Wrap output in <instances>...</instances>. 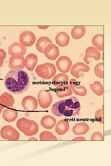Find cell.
<instances>
[{"instance_id":"cell-31","label":"cell","mask_w":111,"mask_h":166,"mask_svg":"<svg viewBox=\"0 0 111 166\" xmlns=\"http://www.w3.org/2000/svg\"><path fill=\"white\" fill-rule=\"evenodd\" d=\"M104 63L101 62L97 64L94 68V72L96 75L101 79L104 78Z\"/></svg>"},{"instance_id":"cell-17","label":"cell","mask_w":111,"mask_h":166,"mask_svg":"<svg viewBox=\"0 0 111 166\" xmlns=\"http://www.w3.org/2000/svg\"><path fill=\"white\" fill-rule=\"evenodd\" d=\"M65 110V104L64 100H62L53 104L51 109V112L54 116L60 117L64 116V113Z\"/></svg>"},{"instance_id":"cell-6","label":"cell","mask_w":111,"mask_h":166,"mask_svg":"<svg viewBox=\"0 0 111 166\" xmlns=\"http://www.w3.org/2000/svg\"><path fill=\"white\" fill-rule=\"evenodd\" d=\"M53 98L49 91L43 89L38 94V101L39 106L43 109L48 108L52 101Z\"/></svg>"},{"instance_id":"cell-7","label":"cell","mask_w":111,"mask_h":166,"mask_svg":"<svg viewBox=\"0 0 111 166\" xmlns=\"http://www.w3.org/2000/svg\"><path fill=\"white\" fill-rule=\"evenodd\" d=\"M58 70L60 72L65 73L70 70L72 65V62L69 57L65 56H60L56 62Z\"/></svg>"},{"instance_id":"cell-14","label":"cell","mask_w":111,"mask_h":166,"mask_svg":"<svg viewBox=\"0 0 111 166\" xmlns=\"http://www.w3.org/2000/svg\"><path fill=\"white\" fill-rule=\"evenodd\" d=\"M89 70V67L84 63L78 62L72 67L70 72L73 76L76 78H79L80 77V72H87Z\"/></svg>"},{"instance_id":"cell-32","label":"cell","mask_w":111,"mask_h":166,"mask_svg":"<svg viewBox=\"0 0 111 166\" xmlns=\"http://www.w3.org/2000/svg\"><path fill=\"white\" fill-rule=\"evenodd\" d=\"M104 112L103 105L102 109L97 110L95 113V117L96 121L100 124H103L104 123Z\"/></svg>"},{"instance_id":"cell-23","label":"cell","mask_w":111,"mask_h":166,"mask_svg":"<svg viewBox=\"0 0 111 166\" xmlns=\"http://www.w3.org/2000/svg\"><path fill=\"white\" fill-rule=\"evenodd\" d=\"M56 120L54 117L47 115L42 117L40 124L45 128L50 129L54 128L56 125Z\"/></svg>"},{"instance_id":"cell-33","label":"cell","mask_w":111,"mask_h":166,"mask_svg":"<svg viewBox=\"0 0 111 166\" xmlns=\"http://www.w3.org/2000/svg\"><path fill=\"white\" fill-rule=\"evenodd\" d=\"M91 140H104V137L102 134L100 132H96L93 133L91 135Z\"/></svg>"},{"instance_id":"cell-10","label":"cell","mask_w":111,"mask_h":166,"mask_svg":"<svg viewBox=\"0 0 111 166\" xmlns=\"http://www.w3.org/2000/svg\"><path fill=\"white\" fill-rule=\"evenodd\" d=\"M43 53L48 59L55 60L59 56L60 51L57 46L51 43L48 44L45 47Z\"/></svg>"},{"instance_id":"cell-3","label":"cell","mask_w":111,"mask_h":166,"mask_svg":"<svg viewBox=\"0 0 111 166\" xmlns=\"http://www.w3.org/2000/svg\"><path fill=\"white\" fill-rule=\"evenodd\" d=\"M63 100L66 105L64 116L76 117L80 115V104L79 100L76 97H71Z\"/></svg>"},{"instance_id":"cell-29","label":"cell","mask_w":111,"mask_h":166,"mask_svg":"<svg viewBox=\"0 0 111 166\" xmlns=\"http://www.w3.org/2000/svg\"><path fill=\"white\" fill-rule=\"evenodd\" d=\"M90 86L92 92L97 95L101 96L103 94V87L100 82L95 81L93 83L90 84Z\"/></svg>"},{"instance_id":"cell-28","label":"cell","mask_w":111,"mask_h":166,"mask_svg":"<svg viewBox=\"0 0 111 166\" xmlns=\"http://www.w3.org/2000/svg\"><path fill=\"white\" fill-rule=\"evenodd\" d=\"M86 29L83 26H76L72 30L71 34L74 39H79L83 37L85 34Z\"/></svg>"},{"instance_id":"cell-22","label":"cell","mask_w":111,"mask_h":166,"mask_svg":"<svg viewBox=\"0 0 111 166\" xmlns=\"http://www.w3.org/2000/svg\"><path fill=\"white\" fill-rule=\"evenodd\" d=\"M69 128V121L65 119L59 121L55 127V131L59 135H64L68 130Z\"/></svg>"},{"instance_id":"cell-19","label":"cell","mask_w":111,"mask_h":166,"mask_svg":"<svg viewBox=\"0 0 111 166\" xmlns=\"http://www.w3.org/2000/svg\"><path fill=\"white\" fill-rule=\"evenodd\" d=\"M38 61L37 56L33 53H30L26 57L25 66L30 71H33Z\"/></svg>"},{"instance_id":"cell-1","label":"cell","mask_w":111,"mask_h":166,"mask_svg":"<svg viewBox=\"0 0 111 166\" xmlns=\"http://www.w3.org/2000/svg\"><path fill=\"white\" fill-rule=\"evenodd\" d=\"M30 83L29 76L27 72L20 69L9 71L4 79L5 87L9 92L21 94L29 88Z\"/></svg>"},{"instance_id":"cell-5","label":"cell","mask_w":111,"mask_h":166,"mask_svg":"<svg viewBox=\"0 0 111 166\" xmlns=\"http://www.w3.org/2000/svg\"><path fill=\"white\" fill-rule=\"evenodd\" d=\"M0 133L1 137L6 140L17 141L19 140L20 137V134L18 131L11 125L3 127Z\"/></svg>"},{"instance_id":"cell-25","label":"cell","mask_w":111,"mask_h":166,"mask_svg":"<svg viewBox=\"0 0 111 166\" xmlns=\"http://www.w3.org/2000/svg\"><path fill=\"white\" fill-rule=\"evenodd\" d=\"M56 89V94L60 98L69 96L73 93V91L68 84L64 85Z\"/></svg>"},{"instance_id":"cell-8","label":"cell","mask_w":111,"mask_h":166,"mask_svg":"<svg viewBox=\"0 0 111 166\" xmlns=\"http://www.w3.org/2000/svg\"><path fill=\"white\" fill-rule=\"evenodd\" d=\"M35 40V34L30 31H24L19 35V42L23 46L27 47L31 46L34 44Z\"/></svg>"},{"instance_id":"cell-20","label":"cell","mask_w":111,"mask_h":166,"mask_svg":"<svg viewBox=\"0 0 111 166\" xmlns=\"http://www.w3.org/2000/svg\"><path fill=\"white\" fill-rule=\"evenodd\" d=\"M14 103L13 97L7 92H5L0 96V104L7 108L12 107Z\"/></svg>"},{"instance_id":"cell-30","label":"cell","mask_w":111,"mask_h":166,"mask_svg":"<svg viewBox=\"0 0 111 166\" xmlns=\"http://www.w3.org/2000/svg\"><path fill=\"white\" fill-rule=\"evenodd\" d=\"M39 137L40 140L41 141L58 140L56 137L52 132L48 131H44L41 132Z\"/></svg>"},{"instance_id":"cell-34","label":"cell","mask_w":111,"mask_h":166,"mask_svg":"<svg viewBox=\"0 0 111 166\" xmlns=\"http://www.w3.org/2000/svg\"><path fill=\"white\" fill-rule=\"evenodd\" d=\"M6 51L2 49H0V68L3 63L4 60L6 58Z\"/></svg>"},{"instance_id":"cell-18","label":"cell","mask_w":111,"mask_h":166,"mask_svg":"<svg viewBox=\"0 0 111 166\" xmlns=\"http://www.w3.org/2000/svg\"><path fill=\"white\" fill-rule=\"evenodd\" d=\"M69 77L66 74L60 73L54 76L52 80V84L56 88L64 85L68 84Z\"/></svg>"},{"instance_id":"cell-16","label":"cell","mask_w":111,"mask_h":166,"mask_svg":"<svg viewBox=\"0 0 111 166\" xmlns=\"http://www.w3.org/2000/svg\"><path fill=\"white\" fill-rule=\"evenodd\" d=\"M18 112L13 107L8 108L3 111L2 117L3 119L8 122L14 121L18 116Z\"/></svg>"},{"instance_id":"cell-35","label":"cell","mask_w":111,"mask_h":166,"mask_svg":"<svg viewBox=\"0 0 111 166\" xmlns=\"http://www.w3.org/2000/svg\"><path fill=\"white\" fill-rule=\"evenodd\" d=\"M72 140H74V141H80V140H86L85 138L83 136H80V137H75V138L73 139Z\"/></svg>"},{"instance_id":"cell-11","label":"cell","mask_w":111,"mask_h":166,"mask_svg":"<svg viewBox=\"0 0 111 166\" xmlns=\"http://www.w3.org/2000/svg\"><path fill=\"white\" fill-rule=\"evenodd\" d=\"M8 53L11 56H23L26 52V49L22 44L15 42L9 46Z\"/></svg>"},{"instance_id":"cell-2","label":"cell","mask_w":111,"mask_h":166,"mask_svg":"<svg viewBox=\"0 0 111 166\" xmlns=\"http://www.w3.org/2000/svg\"><path fill=\"white\" fill-rule=\"evenodd\" d=\"M16 125L18 129L27 136L35 135L39 130V126L34 121L23 117L18 120Z\"/></svg>"},{"instance_id":"cell-15","label":"cell","mask_w":111,"mask_h":166,"mask_svg":"<svg viewBox=\"0 0 111 166\" xmlns=\"http://www.w3.org/2000/svg\"><path fill=\"white\" fill-rule=\"evenodd\" d=\"M85 52V54L83 60L87 64H89L88 60L89 58H93L96 61H98L100 59L101 55L100 52L94 47L90 46L88 47Z\"/></svg>"},{"instance_id":"cell-24","label":"cell","mask_w":111,"mask_h":166,"mask_svg":"<svg viewBox=\"0 0 111 166\" xmlns=\"http://www.w3.org/2000/svg\"><path fill=\"white\" fill-rule=\"evenodd\" d=\"M56 44L61 47L68 45L70 41L69 35L64 32H61L58 34L56 37Z\"/></svg>"},{"instance_id":"cell-12","label":"cell","mask_w":111,"mask_h":166,"mask_svg":"<svg viewBox=\"0 0 111 166\" xmlns=\"http://www.w3.org/2000/svg\"><path fill=\"white\" fill-rule=\"evenodd\" d=\"M9 68L23 69L25 66V59L23 56H11L9 60Z\"/></svg>"},{"instance_id":"cell-9","label":"cell","mask_w":111,"mask_h":166,"mask_svg":"<svg viewBox=\"0 0 111 166\" xmlns=\"http://www.w3.org/2000/svg\"><path fill=\"white\" fill-rule=\"evenodd\" d=\"M22 105L23 109L28 111H34L37 109L38 103L37 99L32 96L25 97L22 100Z\"/></svg>"},{"instance_id":"cell-36","label":"cell","mask_w":111,"mask_h":166,"mask_svg":"<svg viewBox=\"0 0 111 166\" xmlns=\"http://www.w3.org/2000/svg\"><path fill=\"white\" fill-rule=\"evenodd\" d=\"M5 108V107L3 106L2 105H1L0 104V114L2 112V110L4 108Z\"/></svg>"},{"instance_id":"cell-13","label":"cell","mask_w":111,"mask_h":166,"mask_svg":"<svg viewBox=\"0 0 111 166\" xmlns=\"http://www.w3.org/2000/svg\"><path fill=\"white\" fill-rule=\"evenodd\" d=\"M69 86L74 93L80 96H85L87 93V90L85 87L80 85L78 83L76 79H71L69 81Z\"/></svg>"},{"instance_id":"cell-37","label":"cell","mask_w":111,"mask_h":166,"mask_svg":"<svg viewBox=\"0 0 111 166\" xmlns=\"http://www.w3.org/2000/svg\"><path fill=\"white\" fill-rule=\"evenodd\" d=\"M0 45H1V43H0Z\"/></svg>"},{"instance_id":"cell-4","label":"cell","mask_w":111,"mask_h":166,"mask_svg":"<svg viewBox=\"0 0 111 166\" xmlns=\"http://www.w3.org/2000/svg\"><path fill=\"white\" fill-rule=\"evenodd\" d=\"M35 72L39 77L44 79L48 80L55 76L56 70L53 64L45 63L37 65Z\"/></svg>"},{"instance_id":"cell-21","label":"cell","mask_w":111,"mask_h":166,"mask_svg":"<svg viewBox=\"0 0 111 166\" xmlns=\"http://www.w3.org/2000/svg\"><path fill=\"white\" fill-rule=\"evenodd\" d=\"M89 130V125L86 122H80L75 124L73 126L72 130L76 135H84Z\"/></svg>"},{"instance_id":"cell-26","label":"cell","mask_w":111,"mask_h":166,"mask_svg":"<svg viewBox=\"0 0 111 166\" xmlns=\"http://www.w3.org/2000/svg\"><path fill=\"white\" fill-rule=\"evenodd\" d=\"M51 43H52V42L49 38L43 36L38 39L36 43L35 46L39 52L43 53L45 47L48 44Z\"/></svg>"},{"instance_id":"cell-27","label":"cell","mask_w":111,"mask_h":166,"mask_svg":"<svg viewBox=\"0 0 111 166\" xmlns=\"http://www.w3.org/2000/svg\"><path fill=\"white\" fill-rule=\"evenodd\" d=\"M104 35L103 34H97L93 36L92 39V44L100 51L104 49Z\"/></svg>"},{"instance_id":"cell-38","label":"cell","mask_w":111,"mask_h":166,"mask_svg":"<svg viewBox=\"0 0 111 166\" xmlns=\"http://www.w3.org/2000/svg\"></svg>"}]
</instances>
